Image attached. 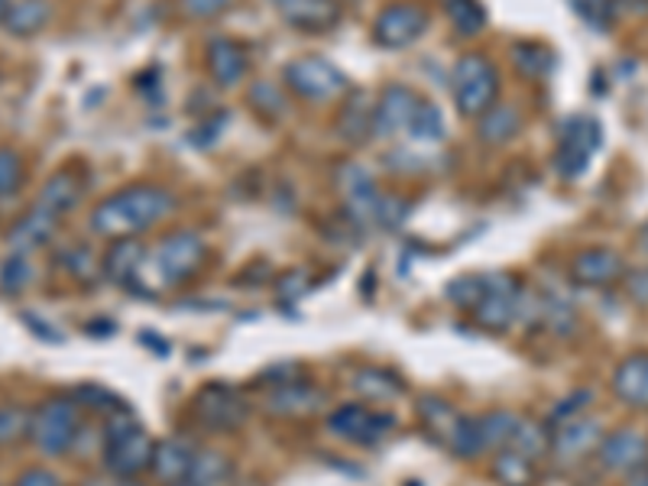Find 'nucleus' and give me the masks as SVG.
<instances>
[{
    "mask_svg": "<svg viewBox=\"0 0 648 486\" xmlns=\"http://www.w3.org/2000/svg\"><path fill=\"white\" fill-rule=\"evenodd\" d=\"M321 405V392L311 387V383H295V380H288V383H279L273 392H270V399H267V408L270 412H276V415H308V412H315Z\"/></svg>",
    "mask_w": 648,
    "mask_h": 486,
    "instance_id": "nucleus-21",
    "label": "nucleus"
},
{
    "mask_svg": "<svg viewBox=\"0 0 648 486\" xmlns=\"http://www.w3.org/2000/svg\"><path fill=\"white\" fill-rule=\"evenodd\" d=\"M373 104L370 97L364 95V92H357V95L347 100V107H344V114H341V120H338V133H341V140L344 143H367L373 137Z\"/></svg>",
    "mask_w": 648,
    "mask_h": 486,
    "instance_id": "nucleus-25",
    "label": "nucleus"
},
{
    "mask_svg": "<svg viewBox=\"0 0 648 486\" xmlns=\"http://www.w3.org/2000/svg\"><path fill=\"white\" fill-rule=\"evenodd\" d=\"M574 276L584 286H610L623 276V260H620L616 250L593 247V250H584L574 260Z\"/></svg>",
    "mask_w": 648,
    "mask_h": 486,
    "instance_id": "nucleus-17",
    "label": "nucleus"
},
{
    "mask_svg": "<svg viewBox=\"0 0 648 486\" xmlns=\"http://www.w3.org/2000/svg\"><path fill=\"white\" fill-rule=\"evenodd\" d=\"M422 418H425V428L435 435V441L451 444L461 415H458L448 402H441V399H425V402H422Z\"/></svg>",
    "mask_w": 648,
    "mask_h": 486,
    "instance_id": "nucleus-31",
    "label": "nucleus"
},
{
    "mask_svg": "<svg viewBox=\"0 0 648 486\" xmlns=\"http://www.w3.org/2000/svg\"><path fill=\"white\" fill-rule=\"evenodd\" d=\"M13 486H59V481L49 471H26V474H20V481Z\"/></svg>",
    "mask_w": 648,
    "mask_h": 486,
    "instance_id": "nucleus-43",
    "label": "nucleus"
},
{
    "mask_svg": "<svg viewBox=\"0 0 648 486\" xmlns=\"http://www.w3.org/2000/svg\"><path fill=\"white\" fill-rule=\"evenodd\" d=\"M234 477V467L224 454L217 451H195L188 484L191 486H227Z\"/></svg>",
    "mask_w": 648,
    "mask_h": 486,
    "instance_id": "nucleus-28",
    "label": "nucleus"
},
{
    "mask_svg": "<svg viewBox=\"0 0 648 486\" xmlns=\"http://www.w3.org/2000/svg\"><path fill=\"white\" fill-rule=\"evenodd\" d=\"M191 461H195V451L188 448V441L182 438H173V441H163L156 451H153V474L169 486H179L188 481V471H191Z\"/></svg>",
    "mask_w": 648,
    "mask_h": 486,
    "instance_id": "nucleus-18",
    "label": "nucleus"
},
{
    "mask_svg": "<svg viewBox=\"0 0 648 486\" xmlns=\"http://www.w3.org/2000/svg\"><path fill=\"white\" fill-rule=\"evenodd\" d=\"M639 244H643V250H646V253H648V224H646V227H643V230H639Z\"/></svg>",
    "mask_w": 648,
    "mask_h": 486,
    "instance_id": "nucleus-47",
    "label": "nucleus"
},
{
    "mask_svg": "<svg viewBox=\"0 0 648 486\" xmlns=\"http://www.w3.org/2000/svg\"><path fill=\"white\" fill-rule=\"evenodd\" d=\"M613 389H616V395H620L623 402L648 408V354L629 357V360L616 370Z\"/></svg>",
    "mask_w": 648,
    "mask_h": 486,
    "instance_id": "nucleus-24",
    "label": "nucleus"
},
{
    "mask_svg": "<svg viewBox=\"0 0 648 486\" xmlns=\"http://www.w3.org/2000/svg\"><path fill=\"white\" fill-rule=\"evenodd\" d=\"M179 486H191V484H179Z\"/></svg>",
    "mask_w": 648,
    "mask_h": 486,
    "instance_id": "nucleus-50",
    "label": "nucleus"
},
{
    "mask_svg": "<svg viewBox=\"0 0 648 486\" xmlns=\"http://www.w3.org/2000/svg\"><path fill=\"white\" fill-rule=\"evenodd\" d=\"M231 3H234V0H182L186 13L188 16H195V20H211V16H217V13H224Z\"/></svg>",
    "mask_w": 648,
    "mask_h": 486,
    "instance_id": "nucleus-42",
    "label": "nucleus"
},
{
    "mask_svg": "<svg viewBox=\"0 0 648 486\" xmlns=\"http://www.w3.org/2000/svg\"><path fill=\"white\" fill-rule=\"evenodd\" d=\"M250 104H254L260 114H267V117H273V114H282V110H285V97L279 95L276 85H267V82H260V85H254V88H250Z\"/></svg>",
    "mask_w": 648,
    "mask_h": 486,
    "instance_id": "nucleus-39",
    "label": "nucleus"
},
{
    "mask_svg": "<svg viewBox=\"0 0 648 486\" xmlns=\"http://www.w3.org/2000/svg\"><path fill=\"white\" fill-rule=\"evenodd\" d=\"M448 292H451V301H455V305L473 308L476 298H480V292H483V276H463V280H458Z\"/></svg>",
    "mask_w": 648,
    "mask_h": 486,
    "instance_id": "nucleus-41",
    "label": "nucleus"
},
{
    "mask_svg": "<svg viewBox=\"0 0 648 486\" xmlns=\"http://www.w3.org/2000/svg\"><path fill=\"white\" fill-rule=\"evenodd\" d=\"M409 137L419 140V143H438L445 137V117L438 114L435 104H428V100L419 104V110L409 123Z\"/></svg>",
    "mask_w": 648,
    "mask_h": 486,
    "instance_id": "nucleus-32",
    "label": "nucleus"
},
{
    "mask_svg": "<svg viewBox=\"0 0 648 486\" xmlns=\"http://www.w3.org/2000/svg\"><path fill=\"white\" fill-rule=\"evenodd\" d=\"M282 16L295 29H331L341 16L334 0H292L282 7Z\"/></svg>",
    "mask_w": 648,
    "mask_h": 486,
    "instance_id": "nucleus-23",
    "label": "nucleus"
},
{
    "mask_svg": "<svg viewBox=\"0 0 648 486\" xmlns=\"http://www.w3.org/2000/svg\"><path fill=\"white\" fill-rule=\"evenodd\" d=\"M285 85L305 100H334L347 92V79L344 72L328 62V59H318V56H308V59H295L288 69H285Z\"/></svg>",
    "mask_w": 648,
    "mask_h": 486,
    "instance_id": "nucleus-8",
    "label": "nucleus"
},
{
    "mask_svg": "<svg viewBox=\"0 0 648 486\" xmlns=\"http://www.w3.org/2000/svg\"><path fill=\"white\" fill-rule=\"evenodd\" d=\"M519 418L512 412H490L480 418V435H483V448H506L512 441V431H516Z\"/></svg>",
    "mask_w": 648,
    "mask_h": 486,
    "instance_id": "nucleus-33",
    "label": "nucleus"
},
{
    "mask_svg": "<svg viewBox=\"0 0 648 486\" xmlns=\"http://www.w3.org/2000/svg\"><path fill=\"white\" fill-rule=\"evenodd\" d=\"M153 451H156V444L137 422L123 418L107 428L104 464L117 481H133L137 474H143L153 464Z\"/></svg>",
    "mask_w": 648,
    "mask_h": 486,
    "instance_id": "nucleus-3",
    "label": "nucleus"
},
{
    "mask_svg": "<svg viewBox=\"0 0 648 486\" xmlns=\"http://www.w3.org/2000/svg\"><path fill=\"white\" fill-rule=\"evenodd\" d=\"M176 208V198L160 189V186H133L123 192L107 194L104 201H97L89 224L97 237H133L140 230H150L153 224H160L169 211Z\"/></svg>",
    "mask_w": 648,
    "mask_h": 486,
    "instance_id": "nucleus-1",
    "label": "nucleus"
},
{
    "mask_svg": "<svg viewBox=\"0 0 648 486\" xmlns=\"http://www.w3.org/2000/svg\"><path fill=\"white\" fill-rule=\"evenodd\" d=\"M633 298L648 301V270L646 273H636V276H633Z\"/></svg>",
    "mask_w": 648,
    "mask_h": 486,
    "instance_id": "nucleus-44",
    "label": "nucleus"
},
{
    "mask_svg": "<svg viewBox=\"0 0 648 486\" xmlns=\"http://www.w3.org/2000/svg\"><path fill=\"white\" fill-rule=\"evenodd\" d=\"M522 295L526 292H522L516 276H506V273L483 276V292L473 305L476 324L486 328V331H506L519 318Z\"/></svg>",
    "mask_w": 648,
    "mask_h": 486,
    "instance_id": "nucleus-6",
    "label": "nucleus"
},
{
    "mask_svg": "<svg viewBox=\"0 0 648 486\" xmlns=\"http://www.w3.org/2000/svg\"><path fill=\"white\" fill-rule=\"evenodd\" d=\"M10 7H13V0H0V23L7 20V13H10Z\"/></svg>",
    "mask_w": 648,
    "mask_h": 486,
    "instance_id": "nucleus-46",
    "label": "nucleus"
},
{
    "mask_svg": "<svg viewBox=\"0 0 648 486\" xmlns=\"http://www.w3.org/2000/svg\"><path fill=\"white\" fill-rule=\"evenodd\" d=\"M204 253H208L204 240L195 230H176L146 253L137 280H143L150 292L176 289L198 273V266L204 263Z\"/></svg>",
    "mask_w": 648,
    "mask_h": 486,
    "instance_id": "nucleus-2",
    "label": "nucleus"
},
{
    "mask_svg": "<svg viewBox=\"0 0 648 486\" xmlns=\"http://www.w3.org/2000/svg\"><path fill=\"white\" fill-rule=\"evenodd\" d=\"M603 467L610 471H633L646 461V441L636 431H613L600 451Z\"/></svg>",
    "mask_w": 648,
    "mask_h": 486,
    "instance_id": "nucleus-22",
    "label": "nucleus"
},
{
    "mask_svg": "<svg viewBox=\"0 0 648 486\" xmlns=\"http://www.w3.org/2000/svg\"><path fill=\"white\" fill-rule=\"evenodd\" d=\"M506 448L519 451L529 461H539L545 451H552V431L539 422H519L516 431H512V441Z\"/></svg>",
    "mask_w": 648,
    "mask_h": 486,
    "instance_id": "nucleus-29",
    "label": "nucleus"
},
{
    "mask_svg": "<svg viewBox=\"0 0 648 486\" xmlns=\"http://www.w3.org/2000/svg\"><path fill=\"white\" fill-rule=\"evenodd\" d=\"M20 186H23V163L13 150L0 146V198L16 194Z\"/></svg>",
    "mask_w": 648,
    "mask_h": 486,
    "instance_id": "nucleus-37",
    "label": "nucleus"
},
{
    "mask_svg": "<svg viewBox=\"0 0 648 486\" xmlns=\"http://www.w3.org/2000/svg\"><path fill=\"white\" fill-rule=\"evenodd\" d=\"M30 428V418L23 408H13V405H0V444L20 438L23 431Z\"/></svg>",
    "mask_w": 648,
    "mask_h": 486,
    "instance_id": "nucleus-40",
    "label": "nucleus"
},
{
    "mask_svg": "<svg viewBox=\"0 0 648 486\" xmlns=\"http://www.w3.org/2000/svg\"><path fill=\"white\" fill-rule=\"evenodd\" d=\"M56 224H59V217L49 214V211L39 208V204H36L33 211H26V214L20 217V224L10 230V247H13V253H26V250L43 247V244L52 237Z\"/></svg>",
    "mask_w": 648,
    "mask_h": 486,
    "instance_id": "nucleus-19",
    "label": "nucleus"
},
{
    "mask_svg": "<svg viewBox=\"0 0 648 486\" xmlns=\"http://www.w3.org/2000/svg\"><path fill=\"white\" fill-rule=\"evenodd\" d=\"M338 186L344 192V201H347V211L357 224H367V221H376V204L382 194L376 192V182L373 176L357 166V163H347L341 173H338Z\"/></svg>",
    "mask_w": 648,
    "mask_h": 486,
    "instance_id": "nucleus-13",
    "label": "nucleus"
},
{
    "mask_svg": "<svg viewBox=\"0 0 648 486\" xmlns=\"http://www.w3.org/2000/svg\"><path fill=\"white\" fill-rule=\"evenodd\" d=\"M448 16H451L455 29L461 36L480 33L483 23H486V13H483V3L480 0H448Z\"/></svg>",
    "mask_w": 648,
    "mask_h": 486,
    "instance_id": "nucleus-35",
    "label": "nucleus"
},
{
    "mask_svg": "<svg viewBox=\"0 0 648 486\" xmlns=\"http://www.w3.org/2000/svg\"><path fill=\"white\" fill-rule=\"evenodd\" d=\"M422 97L415 95L412 88H402V85H392L386 88L376 107H373V133L376 137H399V133H409V123L419 110Z\"/></svg>",
    "mask_w": 648,
    "mask_h": 486,
    "instance_id": "nucleus-12",
    "label": "nucleus"
},
{
    "mask_svg": "<svg viewBox=\"0 0 648 486\" xmlns=\"http://www.w3.org/2000/svg\"><path fill=\"white\" fill-rule=\"evenodd\" d=\"M428 26V13L419 3H392L376 16L373 36L386 49H405L412 46Z\"/></svg>",
    "mask_w": 648,
    "mask_h": 486,
    "instance_id": "nucleus-9",
    "label": "nucleus"
},
{
    "mask_svg": "<svg viewBox=\"0 0 648 486\" xmlns=\"http://www.w3.org/2000/svg\"><path fill=\"white\" fill-rule=\"evenodd\" d=\"M208 69H211V79L224 88L237 85L244 75H247V52L240 43L221 36L208 46Z\"/></svg>",
    "mask_w": 648,
    "mask_h": 486,
    "instance_id": "nucleus-16",
    "label": "nucleus"
},
{
    "mask_svg": "<svg viewBox=\"0 0 648 486\" xmlns=\"http://www.w3.org/2000/svg\"><path fill=\"white\" fill-rule=\"evenodd\" d=\"M493 474H496V481L503 486L535 484V467H532V461L522 458V454L512 451V448H503V451H499V458H496V464H493Z\"/></svg>",
    "mask_w": 648,
    "mask_h": 486,
    "instance_id": "nucleus-30",
    "label": "nucleus"
},
{
    "mask_svg": "<svg viewBox=\"0 0 648 486\" xmlns=\"http://www.w3.org/2000/svg\"><path fill=\"white\" fill-rule=\"evenodd\" d=\"M143 260H146L143 244H137L133 237H120L104 257V273H107V280H114L120 286H130L140 276Z\"/></svg>",
    "mask_w": 648,
    "mask_h": 486,
    "instance_id": "nucleus-20",
    "label": "nucleus"
},
{
    "mask_svg": "<svg viewBox=\"0 0 648 486\" xmlns=\"http://www.w3.org/2000/svg\"><path fill=\"white\" fill-rule=\"evenodd\" d=\"M512 59H516V66H519L526 75H532V79L549 75L552 66H555V56H552L545 46H539V43H519V46L512 49Z\"/></svg>",
    "mask_w": 648,
    "mask_h": 486,
    "instance_id": "nucleus-34",
    "label": "nucleus"
},
{
    "mask_svg": "<svg viewBox=\"0 0 648 486\" xmlns=\"http://www.w3.org/2000/svg\"><path fill=\"white\" fill-rule=\"evenodd\" d=\"M522 130V117L516 107H506V104H493L486 114H480V140L490 143V146H499V143H509L516 133Z\"/></svg>",
    "mask_w": 648,
    "mask_h": 486,
    "instance_id": "nucleus-26",
    "label": "nucleus"
},
{
    "mask_svg": "<svg viewBox=\"0 0 648 486\" xmlns=\"http://www.w3.org/2000/svg\"><path fill=\"white\" fill-rule=\"evenodd\" d=\"M33 441L43 454L59 458L75 444L79 435V408L72 399H49L43 402V408L36 412V418L30 422Z\"/></svg>",
    "mask_w": 648,
    "mask_h": 486,
    "instance_id": "nucleus-4",
    "label": "nucleus"
},
{
    "mask_svg": "<svg viewBox=\"0 0 648 486\" xmlns=\"http://www.w3.org/2000/svg\"><path fill=\"white\" fill-rule=\"evenodd\" d=\"M629 486H648V471H639V474H633V477H629Z\"/></svg>",
    "mask_w": 648,
    "mask_h": 486,
    "instance_id": "nucleus-45",
    "label": "nucleus"
},
{
    "mask_svg": "<svg viewBox=\"0 0 648 486\" xmlns=\"http://www.w3.org/2000/svg\"><path fill=\"white\" fill-rule=\"evenodd\" d=\"M328 428H331V435H338L344 441L373 444V441H379L382 435L392 431V418L389 415H379V412H370L361 402H347V405H341V408L331 412Z\"/></svg>",
    "mask_w": 648,
    "mask_h": 486,
    "instance_id": "nucleus-10",
    "label": "nucleus"
},
{
    "mask_svg": "<svg viewBox=\"0 0 648 486\" xmlns=\"http://www.w3.org/2000/svg\"><path fill=\"white\" fill-rule=\"evenodd\" d=\"M273 3H279V7H285V3H292V0H273Z\"/></svg>",
    "mask_w": 648,
    "mask_h": 486,
    "instance_id": "nucleus-48",
    "label": "nucleus"
},
{
    "mask_svg": "<svg viewBox=\"0 0 648 486\" xmlns=\"http://www.w3.org/2000/svg\"><path fill=\"white\" fill-rule=\"evenodd\" d=\"M247 415V402L231 387H208L195 399V418L211 431H234Z\"/></svg>",
    "mask_w": 648,
    "mask_h": 486,
    "instance_id": "nucleus-11",
    "label": "nucleus"
},
{
    "mask_svg": "<svg viewBox=\"0 0 648 486\" xmlns=\"http://www.w3.org/2000/svg\"><path fill=\"white\" fill-rule=\"evenodd\" d=\"M82 194H85V182H82V176L75 173V169H59V173H52L49 179H46V186H43V192H39V208H46L49 214H56V217H62V214H69V211H75L79 208V201H82Z\"/></svg>",
    "mask_w": 648,
    "mask_h": 486,
    "instance_id": "nucleus-14",
    "label": "nucleus"
},
{
    "mask_svg": "<svg viewBox=\"0 0 648 486\" xmlns=\"http://www.w3.org/2000/svg\"><path fill=\"white\" fill-rule=\"evenodd\" d=\"M49 16H52V10H49L46 0H16V3L10 7L3 26H7L13 36H33V33H39V29L49 23Z\"/></svg>",
    "mask_w": 648,
    "mask_h": 486,
    "instance_id": "nucleus-27",
    "label": "nucleus"
},
{
    "mask_svg": "<svg viewBox=\"0 0 648 486\" xmlns=\"http://www.w3.org/2000/svg\"><path fill=\"white\" fill-rule=\"evenodd\" d=\"M357 392L361 395H376V399H392V395H399V389L402 383L396 380V377H389V374H382V370H364L361 377H357Z\"/></svg>",
    "mask_w": 648,
    "mask_h": 486,
    "instance_id": "nucleus-36",
    "label": "nucleus"
},
{
    "mask_svg": "<svg viewBox=\"0 0 648 486\" xmlns=\"http://www.w3.org/2000/svg\"><path fill=\"white\" fill-rule=\"evenodd\" d=\"M499 92V75L483 56H463L455 66V100L467 117H480L493 107Z\"/></svg>",
    "mask_w": 648,
    "mask_h": 486,
    "instance_id": "nucleus-5",
    "label": "nucleus"
},
{
    "mask_svg": "<svg viewBox=\"0 0 648 486\" xmlns=\"http://www.w3.org/2000/svg\"><path fill=\"white\" fill-rule=\"evenodd\" d=\"M600 123L593 117H570L561 127V143L555 153V169L561 179H577L587 173L593 153L600 150Z\"/></svg>",
    "mask_w": 648,
    "mask_h": 486,
    "instance_id": "nucleus-7",
    "label": "nucleus"
},
{
    "mask_svg": "<svg viewBox=\"0 0 648 486\" xmlns=\"http://www.w3.org/2000/svg\"><path fill=\"white\" fill-rule=\"evenodd\" d=\"M30 280H33V270H30V263L23 260V253H13V257L3 263V270H0V286H3V292H20Z\"/></svg>",
    "mask_w": 648,
    "mask_h": 486,
    "instance_id": "nucleus-38",
    "label": "nucleus"
},
{
    "mask_svg": "<svg viewBox=\"0 0 648 486\" xmlns=\"http://www.w3.org/2000/svg\"><path fill=\"white\" fill-rule=\"evenodd\" d=\"M123 486H133V484H130V481H123Z\"/></svg>",
    "mask_w": 648,
    "mask_h": 486,
    "instance_id": "nucleus-49",
    "label": "nucleus"
},
{
    "mask_svg": "<svg viewBox=\"0 0 648 486\" xmlns=\"http://www.w3.org/2000/svg\"><path fill=\"white\" fill-rule=\"evenodd\" d=\"M600 441V425L597 422H584V418H570L561 422L555 435H552V451L561 461H577L584 454H590Z\"/></svg>",
    "mask_w": 648,
    "mask_h": 486,
    "instance_id": "nucleus-15",
    "label": "nucleus"
}]
</instances>
